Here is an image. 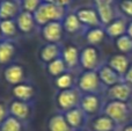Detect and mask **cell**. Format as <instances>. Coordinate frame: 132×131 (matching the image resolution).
<instances>
[{
	"instance_id": "1",
	"label": "cell",
	"mask_w": 132,
	"mask_h": 131,
	"mask_svg": "<svg viewBox=\"0 0 132 131\" xmlns=\"http://www.w3.org/2000/svg\"><path fill=\"white\" fill-rule=\"evenodd\" d=\"M66 13H67V9H66L65 7L52 4V2L42 1L39 7L35 11L34 18H35V21H36L37 26L41 28L42 26L46 24V23H49V22L63 21Z\"/></svg>"
},
{
	"instance_id": "2",
	"label": "cell",
	"mask_w": 132,
	"mask_h": 131,
	"mask_svg": "<svg viewBox=\"0 0 132 131\" xmlns=\"http://www.w3.org/2000/svg\"><path fill=\"white\" fill-rule=\"evenodd\" d=\"M102 113L111 118L118 127H121L130 118L132 114V106L130 102L107 100L103 103Z\"/></svg>"
},
{
	"instance_id": "3",
	"label": "cell",
	"mask_w": 132,
	"mask_h": 131,
	"mask_svg": "<svg viewBox=\"0 0 132 131\" xmlns=\"http://www.w3.org/2000/svg\"><path fill=\"white\" fill-rule=\"evenodd\" d=\"M75 87L81 92V94H100L105 89L96 71H82L77 77Z\"/></svg>"
},
{
	"instance_id": "4",
	"label": "cell",
	"mask_w": 132,
	"mask_h": 131,
	"mask_svg": "<svg viewBox=\"0 0 132 131\" xmlns=\"http://www.w3.org/2000/svg\"><path fill=\"white\" fill-rule=\"evenodd\" d=\"M81 95V92L77 87L65 91H58L57 94L55 95V103L57 110L60 113H66L75 107H79Z\"/></svg>"
},
{
	"instance_id": "5",
	"label": "cell",
	"mask_w": 132,
	"mask_h": 131,
	"mask_svg": "<svg viewBox=\"0 0 132 131\" xmlns=\"http://www.w3.org/2000/svg\"><path fill=\"white\" fill-rule=\"evenodd\" d=\"M101 64L102 63L97 46L87 45L80 50L79 66L82 71H96Z\"/></svg>"
},
{
	"instance_id": "6",
	"label": "cell",
	"mask_w": 132,
	"mask_h": 131,
	"mask_svg": "<svg viewBox=\"0 0 132 131\" xmlns=\"http://www.w3.org/2000/svg\"><path fill=\"white\" fill-rule=\"evenodd\" d=\"M103 103L100 94H82L79 107L85 111L88 117L96 116L102 113Z\"/></svg>"
},
{
	"instance_id": "7",
	"label": "cell",
	"mask_w": 132,
	"mask_h": 131,
	"mask_svg": "<svg viewBox=\"0 0 132 131\" xmlns=\"http://www.w3.org/2000/svg\"><path fill=\"white\" fill-rule=\"evenodd\" d=\"M41 35L45 43H60L65 31L63 28L62 21H53L39 28Z\"/></svg>"
},
{
	"instance_id": "8",
	"label": "cell",
	"mask_w": 132,
	"mask_h": 131,
	"mask_svg": "<svg viewBox=\"0 0 132 131\" xmlns=\"http://www.w3.org/2000/svg\"><path fill=\"white\" fill-rule=\"evenodd\" d=\"M32 110H34L32 102H23V101H19V100L14 99L8 104L9 115L18 118L22 123L28 122L31 118Z\"/></svg>"
},
{
	"instance_id": "9",
	"label": "cell",
	"mask_w": 132,
	"mask_h": 131,
	"mask_svg": "<svg viewBox=\"0 0 132 131\" xmlns=\"http://www.w3.org/2000/svg\"><path fill=\"white\" fill-rule=\"evenodd\" d=\"M104 92L107 100H112V101L129 102L132 97V87L124 81H121L111 87L105 88Z\"/></svg>"
},
{
	"instance_id": "10",
	"label": "cell",
	"mask_w": 132,
	"mask_h": 131,
	"mask_svg": "<svg viewBox=\"0 0 132 131\" xmlns=\"http://www.w3.org/2000/svg\"><path fill=\"white\" fill-rule=\"evenodd\" d=\"M74 13L77 14L80 22L86 27V29L95 28V27H102L95 6L94 7H90V6L79 7V8H77L74 11Z\"/></svg>"
},
{
	"instance_id": "11",
	"label": "cell",
	"mask_w": 132,
	"mask_h": 131,
	"mask_svg": "<svg viewBox=\"0 0 132 131\" xmlns=\"http://www.w3.org/2000/svg\"><path fill=\"white\" fill-rule=\"evenodd\" d=\"M15 22L18 26L19 32L22 35H31L36 31L37 28L39 29V27L35 21L34 14L29 13V12L21 11L19 15L15 18Z\"/></svg>"
},
{
	"instance_id": "12",
	"label": "cell",
	"mask_w": 132,
	"mask_h": 131,
	"mask_svg": "<svg viewBox=\"0 0 132 131\" xmlns=\"http://www.w3.org/2000/svg\"><path fill=\"white\" fill-rule=\"evenodd\" d=\"M4 79L11 86H15L26 81V71L24 67L18 63H11L6 65L4 70Z\"/></svg>"
},
{
	"instance_id": "13",
	"label": "cell",
	"mask_w": 132,
	"mask_h": 131,
	"mask_svg": "<svg viewBox=\"0 0 132 131\" xmlns=\"http://www.w3.org/2000/svg\"><path fill=\"white\" fill-rule=\"evenodd\" d=\"M64 116L66 118V122L71 127L72 130H79V129H86L88 124V116L85 114L80 107L71 109V110L64 113Z\"/></svg>"
},
{
	"instance_id": "14",
	"label": "cell",
	"mask_w": 132,
	"mask_h": 131,
	"mask_svg": "<svg viewBox=\"0 0 132 131\" xmlns=\"http://www.w3.org/2000/svg\"><path fill=\"white\" fill-rule=\"evenodd\" d=\"M12 94L14 99L23 102H32L36 95V88L31 83L23 81L12 87Z\"/></svg>"
},
{
	"instance_id": "15",
	"label": "cell",
	"mask_w": 132,
	"mask_h": 131,
	"mask_svg": "<svg viewBox=\"0 0 132 131\" xmlns=\"http://www.w3.org/2000/svg\"><path fill=\"white\" fill-rule=\"evenodd\" d=\"M96 72H97L98 78H100L101 83H102L104 88L111 87V86L123 81V78L117 72H115L107 63H102L98 66V69L96 70Z\"/></svg>"
},
{
	"instance_id": "16",
	"label": "cell",
	"mask_w": 132,
	"mask_h": 131,
	"mask_svg": "<svg viewBox=\"0 0 132 131\" xmlns=\"http://www.w3.org/2000/svg\"><path fill=\"white\" fill-rule=\"evenodd\" d=\"M62 23L64 31L70 35H84L85 31L87 30L86 27L80 22V20L78 19L74 12H67L63 19Z\"/></svg>"
},
{
	"instance_id": "17",
	"label": "cell",
	"mask_w": 132,
	"mask_h": 131,
	"mask_svg": "<svg viewBox=\"0 0 132 131\" xmlns=\"http://www.w3.org/2000/svg\"><path fill=\"white\" fill-rule=\"evenodd\" d=\"M128 20H126L125 16L123 15H117L111 22L109 23L108 26H105L104 28V31L107 34L108 37L110 38H114L116 39L117 37L122 36V35L126 34V28H128Z\"/></svg>"
},
{
	"instance_id": "18",
	"label": "cell",
	"mask_w": 132,
	"mask_h": 131,
	"mask_svg": "<svg viewBox=\"0 0 132 131\" xmlns=\"http://www.w3.org/2000/svg\"><path fill=\"white\" fill-rule=\"evenodd\" d=\"M62 58L64 60L67 71L73 72L78 66H79V59H80V50L77 45L73 44H67L63 46L62 50Z\"/></svg>"
},
{
	"instance_id": "19",
	"label": "cell",
	"mask_w": 132,
	"mask_h": 131,
	"mask_svg": "<svg viewBox=\"0 0 132 131\" xmlns=\"http://www.w3.org/2000/svg\"><path fill=\"white\" fill-rule=\"evenodd\" d=\"M62 50L63 45L60 43H45L39 49V60L45 65L49 64L50 62L57 59L58 57L62 56Z\"/></svg>"
},
{
	"instance_id": "20",
	"label": "cell",
	"mask_w": 132,
	"mask_h": 131,
	"mask_svg": "<svg viewBox=\"0 0 132 131\" xmlns=\"http://www.w3.org/2000/svg\"><path fill=\"white\" fill-rule=\"evenodd\" d=\"M18 45L15 39H1L0 41V65H8L15 57Z\"/></svg>"
},
{
	"instance_id": "21",
	"label": "cell",
	"mask_w": 132,
	"mask_h": 131,
	"mask_svg": "<svg viewBox=\"0 0 132 131\" xmlns=\"http://www.w3.org/2000/svg\"><path fill=\"white\" fill-rule=\"evenodd\" d=\"M20 12V0H0V20H14Z\"/></svg>"
},
{
	"instance_id": "22",
	"label": "cell",
	"mask_w": 132,
	"mask_h": 131,
	"mask_svg": "<svg viewBox=\"0 0 132 131\" xmlns=\"http://www.w3.org/2000/svg\"><path fill=\"white\" fill-rule=\"evenodd\" d=\"M118 125L114 122L110 117L104 115L103 113L94 116L90 122V130L92 131H115L118 129Z\"/></svg>"
},
{
	"instance_id": "23",
	"label": "cell",
	"mask_w": 132,
	"mask_h": 131,
	"mask_svg": "<svg viewBox=\"0 0 132 131\" xmlns=\"http://www.w3.org/2000/svg\"><path fill=\"white\" fill-rule=\"evenodd\" d=\"M95 8L102 27L108 26L117 15H119L115 8L114 4H96Z\"/></svg>"
},
{
	"instance_id": "24",
	"label": "cell",
	"mask_w": 132,
	"mask_h": 131,
	"mask_svg": "<svg viewBox=\"0 0 132 131\" xmlns=\"http://www.w3.org/2000/svg\"><path fill=\"white\" fill-rule=\"evenodd\" d=\"M130 58L126 55L123 53H116V55H112L109 57L107 64L114 70L115 72L119 74V76L123 78L125 72L128 71L129 66H130Z\"/></svg>"
},
{
	"instance_id": "25",
	"label": "cell",
	"mask_w": 132,
	"mask_h": 131,
	"mask_svg": "<svg viewBox=\"0 0 132 131\" xmlns=\"http://www.w3.org/2000/svg\"><path fill=\"white\" fill-rule=\"evenodd\" d=\"M84 37L87 42V45L97 46L98 44H101L105 39L107 34H105L103 27H95L87 29L84 34Z\"/></svg>"
},
{
	"instance_id": "26",
	"label": "cell",
	"mask_w": 132,
	"mask_h": 131,
	"mask_svg": "<svg viewBox=\"0 0 132 131\" xmlns=\"http://www.w3.org/2000/svg\"><path fill=\"white\" fill-rule=\"evenodd\" d=\"M75 81H77V77L71 71H66L65 73L53 78L55 87L58 91H65V89H70V88H74Z\"/></svg>"
},
{
	"instance_id": "27",
	"label": "cell",
	"mask_w": 132,
	"mask_h": 131,
	"mask_svg": "<svg viewBox=\"0 0 132 131\" xmlns=\"http://www.w3.org/2000/svg\"><path fill=\"white\" fill-rule=\"evenodd\" d=\"M48 130L49 131H73L68 123L66 122L64 113L57 111L55 113L48 122Z\"/></svg>"
},
{
	"instance_id": "28",
	"label": "cell",
	"mask_w": 132,
	"mask_h": 131,
	"mask_svg": "<svg viewBox=\"0 0 132 131\" xmlns=\"http://www.w3.org/2000/svg\"><path fill=\"white\" fill-rule=\"evenodd\" d=\"M0 32L2 39H15L19 32L15 19L12 20H0Z\"/></svg>"
},
{
	"instance_id": "29",
	"label": "cell",
	"mask_w": 132,
	"mask_h": 131,
	"mask_svg": "<svg viewBox=\"0 0 132 131\" xmlns=\"http://www.w3.org/2000/svg\"><path fill=\"white\" fill-rule=\"evenodd\" d=\"M46 71H48V73L50 74L52 78H56V77L65 73V72L67 71V67H66L62 56L58 57L57 59L50 62L49 64H46Z\"/></svg>"
},
{
	"instance_id": "30",
	"label": "cell",
	"mask_w": 132,
	"mask_h": 131,
	"mask_svg": "<svg viewBox=\"0 0 132 131\" xmlns=\"http://www.w3.org/2000/svg\"><path fill=\"white\" fill-rule=\"evenodd\" d=\"M115 45H116L117 50L123 55H128V53L132 52V38L126 34L117 37L115 39Z\"/></svg>"
},
{
	"instance_id": "31",
	"label": "cell",
	"mask_w": 132,
	"mask_h": 131,
	"mask_svg": "<svg viewBox=\"0 0 132 131\" xmlns=\"http://www.w3.org/2000/svg\"><path fill=\"white\" fill-rule=\"evenodd\" d=\"M0 131H23V123L9 115L0 124Z\"/></svg>"
},
{
	"instance_id": "32",
	"label": "cell",
	"mask_w": 132,
	"mask_h": 131,
	"mask_svg": "<svg viewBox=\"0 0 132 131\" xmlns=\"http://www.w3.org/2000/svg\"><path fill=\"white\" fill-rule=\"evenodd\" d=\"M43 0H20L21 5V11L29 12V13H35L37 8L39 7V5L42 4Z\"/></svg>"
},
{
	"instance_id": "33",
	"label": "cell",
	"mask_w": 132,
	"mask_h": 131,
	"mask_svg": "<svg viewBox=\"0 0 132 131\" xmlns=\"http://www.w3.org/2000/svg\"><path fill=\"white\" fill-rule=\"evenodd\" d=\"M119 12L125 18L132 19V0H122L119 2Z\"/></svg>"
},
{
	"instance_id": "34",
	"label": "cell",
	"mask_w": 132,
	"mask_h": 131,
	"mask_svg": "<svg viewBox=\"0 0 132 131\" xmlns=\"http://www.w3.org/2000/svg\"><path fill=\"white\" fill-rule=\"evenodd\" d=\"M9 116L8 104H6L4 101H0V124Z\"/></svg>"
},
{
	"instance_id": "35",
	"label": "cell",
	"mask_w": 132,
	"mask_h": 131,
	"mask_svg": "<svg viewBox=\"0 0 132 131\" xmlns=\"http://www.w3.org/2000/svg\"><path fill=\"white\" fill-rule=\"evenodd\" d=\"M123 81H124V83H126L128 85H130L132 87V62L130 63V66H129L128 71H126L125 74H124Z\"/></svg>"
},
{
	"instance_id": "36",
	"label": "cell",
	"mask_w": 132,
	"mask_h": 131,
	"mask_svg": "<svg viewBox=\"0 0 132 131\" xmlns=\"http://www.w3.org/2000/svg\"><path fill=\"white\" fill-rule=\"evenodd\" d=\"M43 1H46V2H52V4L59 5V6H62V7H65V8H67V7L71 5L72 0H43Z\"/></svg>"
},
{
	"instance_id": "37",
	"label": "cell",
	"mask_w": 132,
	"mask_h": 131,
	"mask_svg": "<svg viewBox=\"0 0 132 131\" xmlns=\"http://www.w3.org/2000/svg\"><path fill=\"white\" fill-rule=\"evenodd\" d=\"M119 131H132V122H126L119 127Z\"/></svg>"
},
{
	"instance_id": "38",
	"label": "cell",
	"mask_w": 132,
	"mask_h": 131,
	"mask_svg": "<svg viewBox=\"0 0 132 131\" xmlns=\"http://www.w3.org/2000/svg\"><path fill=\"white\" fill-rule=\"evenodd\" d=\"M126 35L132 38V20L128 23V28H126Z\"/></svg>"
},
{
	"instance_id": "39",
	"label": "cell",
	"mask_w": 132,
	"mask_h": 131,
	"mask_svg": "<svg viewBox=\"0 0 132 131\" xmlns=\"http://www.w3.org/2000/svg\"><path fill=\"white\" fill-rule=\"evenodd\" d=\"M96 4H114V0H94Z\"/></svg>"
},
{
	"instance_id": "40",
	"label": "cell",
	"mask_w": 132,
	"mask_h": 131,
	"mask_svg": "<svg viewBox=\"0 0 132 131\" xmlns=\"http://www.w3.org/2000/svg\"><path fill=\"white\" fill-rule=\"evenodd\" d=\"M73 131H87V129H79V130H73Z\"/></svg>"
},
{
	"instance_id": "41",
	"label": "cell",
	"mask_w": 132,
	"mask_h": 131,
	"mask_svg": "<svg viewBox=\"0 0 132 131\" xmlns=\"http://www.w3.org/2000/svg\"><path fill=\"white\" fill-rule=\"evenodd\" d=\"M2 39V37H1V32H0V41H1Z\"/></svg>"
},
{
	"instance_id": "42",
	"label": "cell",
	"mask_w": 132,
	"mask_h": 131,
	"mask_svg": "<svg viewBox=\"0 0 132 131\" xmlns=\"http://www.w3.org/2000/svg\"><path fill=\"white\" fill-rule=\"evenodd\" d=\"M115 131H119V128H118V129H116V130H115Z\"/></svg>"
}]
</instances>
